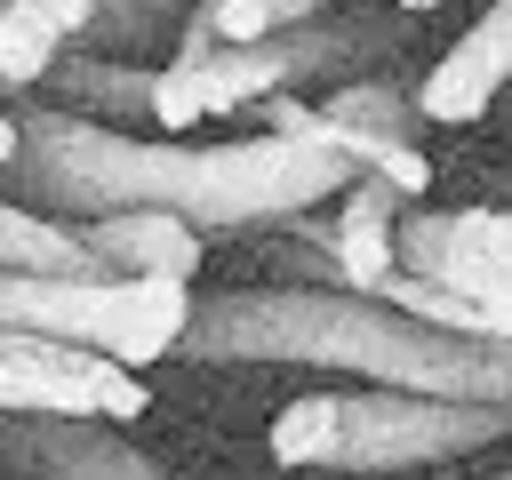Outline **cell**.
<instances>
[{
    "label": "cell",
    "instance_id": "4",
    "mask_svg": "<svg viewBox=\"0 0 512 480\" xmlns=\"http://www.w3.org/2000/svg\"><path fill=\"white\" fill-rule=\"evenodd\" d=\"M400 272L432 280L456 296L488 344H512V216L504 208H456V216H416L400 232Z\"/></svg>",
    "mask_w": 512,
    "mask_h": 480
},
{
    "label": "cell",
    "instance_id": "7",
    "mask_svg": "<svg viewBox=\"0 0 512 480\" xmlns=\"http://www.w3.org/2000/svg\"><path fill=\"white\" fill-rule=\"evenodd\" d=\"M392 200H400V192L360 184V192L344 200V216H336V272H344L352 296H376V288L400 272V224H392Z\"/></svg>",
    "mask_w": 512,
    "mask_h": 480
},
{
    "label": "cell",
    "instance_id": "11",
    "mask_svg": "<svg viewBox=\"0 0 512 480\" xmlns=\"http://www.w3.org/2000/svg\"><path fill=\"white\" fill-rule=\"evenodd\" d=\"M144 112L168 128V136H184V128H200L208 120V88H200V64L192 56H176V64H160L152 80H144Z\"/></svg>",
    "mask_w": 512,
    "mask_h": 480
},
{
    "label": "cell",
    "instance_id": "10",
    "mask_svg": "<svg viewBox=\"0 0 512 480\" xmlns=\"http://www.w3.org/2000/svg\"><path fill=\"white\" fill-rule=\"evenodd\" d=\"M56 40L64 32L48 24L40 0H0V88H32L56 56Z\"/></svg>",
    "mask_w": 512,
    "mask_h": 480
},
{
    "label": "cell",
    "instance_id": "12",
    "mask_svg": "<svg viewBox=\"0 0 512 480\" xmlns=\"http://www.w3.org/2000/svg\"><path fill=\"white\" fill-rule=\"evenodd\" d=\"M272 32V0H216V40L224 48H256Z\"/></svg>",
    "mask_w": 512,
    "mask_h": 480
},
{
    "label": "cell",
    "instance_id": "9",
    "mask_svg": "<svg viewBox=\"0 0 512 480\" xmlns=\"http://www.w3.org/2000/svg\"><path fill=\"white\" fill-rule=\"evenodd\" d=\"M192 64H200V88H208V120L280 96V56H264V48H224V56H192Z\"/></svg>",
    "mask_w": 512,
    "mask_h": 480
},
{
    "label": "cell",
    "instance_id": "1",
    "mask_svg": "<svg viewBox=\"0 0 512 480\" xmlns=\"http://www.w3.org/2000/svg\"><path fill=\"white\" fill-rule=\"evenodd\" d=\"M184 352H248V360H312V368H352L376 376L384 392H424V400H480L512 408V344L480 336H440L416 328L408 312L368 304H320V296H280V304H216L184 320Z\"/></svg>",
    "mask_w": 512,
    "mask_h": 480
},
{
    "label": "cell",
    "instance_id": "16",
    "mask_svg": "<svg viewBox=\"0 0 512 480\" xmlns=\"http://www.w3.org/2000/svg\"><path fill=\"white\" fill-rule=\"evenodd\" d=\"M496 480H512V472H496Z\"/></svg>",
    "mask_w": 512,
    "mask_h": 480
},
{
    "label": "cell",
    "instance_id": "14",
    "mask_svg": "<svg viewBox=\"0 0 512 480\" xmlns=\"http://www.w3.org/2000/svg\"><path fill=\"white\" fill-rule=\"evenodd\" d=\"M16 152H24V128H16V120H8V112H0V168H8V160H16Z\"/></svg>",
    "mask_w": 512,
    "mask_h": 480
},
{
    "label": "cell",
    "instance_id": "2",
    "mask_svg": "<svg viewBox=\"0 0 512 480\" xmlns=\"http://www.w3.org/2000/svg\"><path fill=\"white\" fill-rule=\"evenodd\" d=\"M512 432V408L480 400H424V392H304L272 416L264 448L280 472H392L472 456Z\"/></svg>",
    "mask_w": 512,
    "mask_h": 480
},
{
    "label": "cell",
    "instance_id": "5",
    "mask_svg": "<svg viewBox=\"0 0 512 480\" xmlns=\"http://www.w3.org/2000/svg\"><path fill=\"white\" fill-rule=\"evenodd\" d=\"M152 408V384L136 368L88 360V352H0V416H72V424H128Z\"/></svg>",
    "mask_w": 512,
    "mask_h": 480
},
{
    "label": "cell",
    "instance_id": "3",
    "mask_svg": "<svg viewBox=\"0 0 512 480\" xmlns=\"http://www.w3.org/2000/svg\"><path fill=\"white\" fill-rule=\"evenodd\" d=\"M192 296L184 280H0V328L56 344V352H88L112 368H152L184 344Z\"/></svg>",
    "mask_w": 512,
    "mask_h": 480
},
{
    "label": "cell",
    "instance_id": "8",
    "mask_svg": "<svg viewBox=\"0 0 512 480\" xmlns=\"http://www.w3.org/2000/svg\"><path fill=\"white\" fill-rule=\"evenodd\" d=\"M48 448H40V464H48V480H160L112 424H72V416H48V432H40Z\"/></svg>",
    "mask_w": 512,
    "mask_h": 480
},
{
    "label": "cell",
    "instance_id": "15",
    "mask_svg": "<svg viewBox=\"0 0 512 480\" xmlns=\"http://www.w3.org/2000/svg\"><path fill=\"white\" fill-rule=\"evenodd\" d=\"M400 8H440V0H400Z\"/></svg>",
    "mask_w": 512,
    "mask_h": 480
},
{
    "label": "cell",
    "instance_id": "6",
    "mask_svg": "<svg viewBox=\"0 0 512 480\" xmlns=\"http://www.w3.org/2000/svg\"><path fill=\"white\" fill-rule=\"evenodd\" d=\"M88 256L112 264V280H192L200 272V240L168 208H120V224L88 232Z\"/></svg>",
    "mask_w": 512,
    "mask_h": 480
},
{
    "label": "cell",
    "instance_id": "13",
    "mask_svg": "<svg viewBox=\"0 0 512 480\" xmlns=\"http://www.w3.org/2000/svg\"><path fill=\"white\" fill-rule=\"evenodd\" d=\"M40 8H48V24H56V32H80V24L96 16V0H40Z\"/></svg>",
    "mask_w": 512,
    "mask_h": 480
}]
</instances>
